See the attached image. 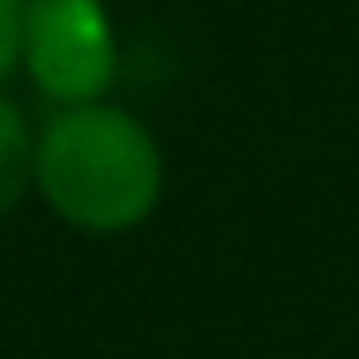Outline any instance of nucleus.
Listing matches in <instances>:
<instances>
[{
	"label": "nucleus",
	"mask_w": 359,
	"mask_h": 359,
	"mask_svg": "<svg viewBox=\"0 0 359 359\" xmlns=\"http://www.w3.org/2000/svg\"><path fill=\"white\" fill-rule=\"evenodd\" d=\"M32 185L74 233L116 238L143 227L164 201V148L127 106H58L37 133Z\"/></svg>",
	"instance_id": "f257e3e1"
},
{
	"label": "nucleus",
	"mask_w": 359,
	"mask_h": 359,
	"mask_svg": "<svg viewBox=\"0 0 359 359\" xmlns=\"http://www.w3.org/2000/svg\"><path fill=\"white\" fill-rule=\"evenodd\" d=\"M22 69L53 106L106 101L116 79V27L106 0H32Z\"/></svg>",
	"instance_id": "f03ea898"
},
{
	"label": "nucleus",
	"mask_w": 359,
	"mask_h": 359,
	"mask_svg": "<svg viewBox=\"0 0 359 359\" xmlns=\"http://www.w3.org/2000/svg\"><path fill=\"white\" fill-rule=\"evenodd\" d=\"M37 169V133L27 127L22 106L0 90V217H11L16 201L32 191Z\"/></svg>",
	"instance_id": "7ed1b4c3"
},
{
	"label": "nucleus",
	"mask_w": 359,
	"mask_h": 359,
	"mask_svg": "<svg viewBox=\"0 0 359 359\" xmlns=\"http://www.w3.org/2000/svg\"><path fill=\"white\" fill-rule=\"evenodd\" d=\"M27 6L32 0H0V85L22 69V48H27Z\"/></svg>",
	"instance_id": "20e7f679"
}]
</instances>
